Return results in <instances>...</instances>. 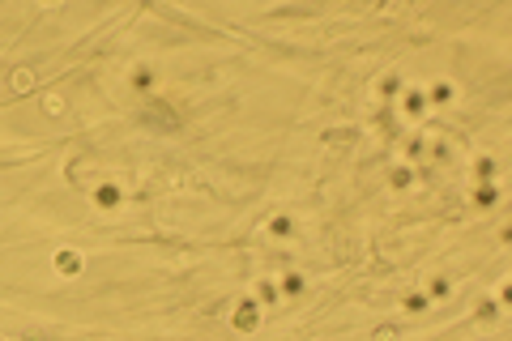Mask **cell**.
<instances>
[{
	"mask_svg": "<svg viewBox=\"0 0 512 341\" xmlns=\"http://www.w3.org/2000/svg\"><path fill=\"white\" fill-rule=\"evenodd\" d=\"M410 179H414V170H410V166H397L393 175H388V184H393V188H410Z\"/></svg>",
	"mask_w": 512,
	"mask_h": 341,
	"instance_id": "e0dca14e",
	"label": "cell"
},
{
	"mask_svg": "<svg viewBox=\"0 0 512 341\" xmlns=\"http://www.w3.org/2000/svg\"><path fill=\"white\" fill-rule=\"evenodd\" d=\"M474 175H478L482 184H491V175H495V162H491V158H478V162H474Z\"/></svg>",
	"mask_w": 512,
	"mask_h": 341,
	"instance_id": "2e32d148",
	"label": "cell"
},
{
	"mask_svg": "<svg viewBox=\"0 0 512 341\" xmlns=\"http://www.w3.org/2000/svg\"><path fill=\"white\" fill-rule=\"evenodd\" d=\"M354 141V128L350 124H341V128H329L325 133V145H350Z\"/></svg>",
	"mask_w": 512,
	"mask_h": 341,
	"instance_id": "8fae6325",
	"label": "cell"
},
{
	"mask_svg": "<svg viewBox=\"0 0 512 341\" xmlns=\"http://www.w3.org/2000/svg\"><path fill=\"white\" fill-rule=\"evenodd\" d=\"M39 107H43V115H52V119H60V115L68 111L64 94H43V99H39Z\"/></svg>",
	"mask_w": 512,
	"mask_h": 341,
	"instance_id": "ba28073f",
	"label": "cell"
},
{
	"mask_svg": "<svg viewBox=\"0 0 512 341\" xmlns=\"http://www.w3.org/2000/svg\"><path fill=\"white\" fill-rule=\"evenodd\" d=\"M52 264H56V273H60V277H82V269H86L82 252H73V248H60V252L52 256Z\"/></svg>",
	"mask_w": 512,
	"mask_h": 341,
	"instance_id": "7a4b0ae2",
	"label": "cell"
},
{
	"mask_svg": "<svg viewBox=\"0 0 512 341\" xmlns=\"http://www.w3.org/2000/svg\"><path fill=\"white\" fill-rule=\"evenodd\" d=\"M495 201H500V192H495L491 184H482V188H474V205H478V209H495Z\"/></svg>",
	"mask_w": 512,
	"mask_h": 341,
	"instance_id": "30bf717a",
	"label": "cell"
},
{
	"mask_svg": "<svg viewBox=\"0 0 512 341\" xmlns=\"http://www.w3.org/2000/svg\"><path fill=\"white\" fill-rule=\"evenodd\" d=\"M376 341H397V329H393V324H380V329H376Z\"/></svg>",
	"mask_w": 512,
	"mask_h": 341,
	"instance_id": "d6986e66",
	"label": "cell"
},
{
	"mask_svg": "<svg viewBox=\"0 0 512 341\" xmlns=\"http://www.w3.org/2000/svg\"><path fill=\"white\" fill-rule=\"evenodd\" d=\"M500 315H504V307H500L495 299H486V303H478V311H474V320H478V324H495V320H500Z\"/></svg>",
	"mask_w": 512,
	"mask_h": 341,
	"instance_id": "9c48e42d",
	"label": "cell"
},
{
	"mask_svg": "<svg viewBox=\"0 0 512 341\" xmlns=\"http://www.w3.org/2000/svg\"><path fill=\"white\" fill-rule=\"evenodd\" d=\"M423 99H427V107H448V103L457 99V86H453V81H435Z\"/></svg>",
	"mask_w": 512,
	"mask_h": 341,
	"instance_id": "3957f363",
	"label": "cell"
},
{
	"mask_svg": "<svg viewBox=\"0 0 512 341\" xmlns=\"http://www.w3.org/2000/svg\"><path fill=\"white\" fill-rule=\"evenodd\" d=\"M120 201H124V192H120L115 184H99V188H94V205H99V209H120Z\"/></svg>",
	"mask_w": 512,
	"mask_h": 341,
	"instance_id": "277c9868",
	"label": "cell"
},
{
	"mask_svg": "<svg viewBox=\"0 0 512 341\" xmlns=\"http://www.w3.org/2000/svg\"><path fill=\"white\" fill-rule=\"evenodd\" d=\"M0 341H5V337H0Z\"/></svg>",
	"mask_w": 512,
	"mask_h": 341,
	"instance_id": "7402d4cb",
	"label": "cell"
},
{
	"mask_svg": "<svg viewBox=\"0 0 512 341\" xmlns=\"http://www.w3.org/2000/svg\"><path fill=\"white\" fill-rule=\"evenodd\" d=\"M278 299H282V290H278L269 277L256 282V303H260V307H278Z\"/></svg>",
	"mask_w": 512,
	"mask_h": 341,
	"instance_id": "52a82bcc",
	"label": "cell"
},
{
	"mask_svg": "<svg viewBox=\"0 0 512 341\" xmlns=\"http://www.w3.org/2000/svg\"><path fill=\"white\" fill-rule=\"evenodd\" d=\"M290 231H295V222H290V217H282V213H278V217H269V235H278V239H286Z\"/></svg>",
	"mask_w": 512,
	"mask_h": 341,
	"instance_id": "5bb4252c",
	"label": "cell"
},
{
	"mask_svg": "<svg viewBox=\"0 0 512 341\" xmlns=\"http://www.w3.org/2000/svg\"><path fill=\"white\" fill-rule=\"evenodd\" d=\"M495 303H500V307H508V303H512V286H508V282L500 286V295H495Z\"/></svg>",
	"mask_w": 512,
	"mask_h": 341,
	"instance_id": "ffe728a7",
	"label": "cell"
},
{
	"mask_svg": "<svg viewBox=\"0 0 512 341\" xmlns=\"http://www.w3.org/2000/svg\"><path fill=\"white\" fill-rule=\"evenodd\" d=\"M380 90H384V94H397V90H401V77H384Z\"/></svg>",
	"mask_w": 512,
	"mask_h": 341,
	"instance_id": "44dd1931",
	"label": "cell"
},
{
	"mask_svg": "<svg viewBox=\"0 0 512 341\" xmlns=\"http://www.w3.org/2000/svg\"><path fill=\"white\" fill-rule=\"evenodd\" d=\"M278 290H282V295H303V273H286Z\"/></svg>",
	"mask_w": 512,
	"mask_h": 341,
	"instance_id": "4fadbf2b",
	"label": "cell"
},
{
	"mask_svg": "<svg viewBox=\"0 0 512 341\" xmlns=\"http://www.w3.org/2000/svg\"><path fill=\"white\" fill-rule=\"evenodd\" d=\"M401 307H406V311H414V315H423V311L431 307V299H427V295H406V303H401Z\"/></svg>",
	"mask_w": 512,
	"mask_h": 341,
	"instance_id": "9a60e30c",
	"label": "cell"
},
{
	"mask_svg": "<svg viewBox=\"0 0 512 341\" xmlns=\"http://www.w3.org/2000/svg\"><path fill=\"white\" fill-rule=\"evenodd\" d=\"M448 295H453V282H448V277H431L427 299H448Z\"/></svg>",
	"mask_w": 512,
	"mask_h": 341,
	"instance_id": "7c38bea8",
	"label": "cell"
},
{
	"mask_svg": "<svg viewBox=\"0 0 512 341\" xmlns=\"http://www.w3.org/2000/svg\"><path fill=\"white\" fill-rule=\"evenodd\" d=\"M401 111H406L410 119H419V115L427 111V99H423V90H406V94H401Z\"/></svg>",
	"mask_w": 512,
	"mask_h": 341,
	"instance_id": "8992f818",
	"label": "cell"
},
{
	"mask_svg": "<svg viewBox=\"0 0 512 341\" xmlns=\"http://www.w3.org/2000/svg\"><path fill=\"white\" fill-rule=\"evenodd\" d=\"M133 86H137V90H150V86H154V72H150V68H137V72H133Z\"/></svg>",
	"mask_w": 512,
	"mask_h": 341,
	"instance_id": "ac0fdd59",
	"label": "cell"
},
{
	"mask_svg": "<svg viewBox=\"0 0 512 341\" xmlns=\"http://www.w3.org/2000/svg\"><path fill=\"white\" fill-rule=\"evenodd\" d=\"M9 90H13V94H30V90H35V68H26V64L13 68V72H9Z\"/></svg>",
	"mask_w": 512,
	"mask_h": 341,
	"instance_id": "5b68a950",
	"label": "cell"
},
{
	"mask_svg": "<svg viewBox=\"0 0 512 341\" xmlns=\"http://www.w3.org/2000/svg\"><path fill=\"white\" fill-rule=\"evenodd\" d=\"M231 324H235L239 333H256V329H260V303H256V299H243V303L231 311Z\"/></svg>",
	"mask_w": 512,
	"mask_h": 341,
	"instance_id": "6da1fadb",
	"label": "cell"
}]
</instances>
